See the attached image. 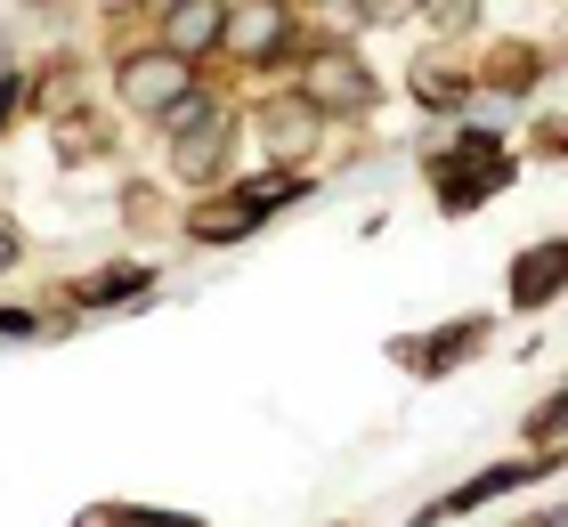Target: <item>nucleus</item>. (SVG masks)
I'll return each mask as SVG.
<instances>
[{
    "label": "nucleus",
    "mask_w": 568,
    "mask_h": 527,
    "mask_svg": "<svg viewBox=\"0 0 568 527\" xmlns=\"http://www.w3.org/2000/svg\"><path fill=\"white\" fill-rule=\"evenodd\" d=\"M179 139H171V163H179V179H212L220 163H227V130H220V114H212V105H179Z\"/></svg>",
    "instance_id": "7ed1b4c3"
},
{
    "label": "nucleus",
    "mask_w": 568,
    "mask_h": 527,
    "mask_svg": "<svg viewBox=\"0 0 568 527\" xmlns=\"http://www.w3.org/2000/svg\"><path fill=\"white\" fill-rule=\"evenodd\" d=\"M9 268H17V235L0 227V276H9Z\"/></svg>",
    "instance_id": "aec40b11"
},
{
    "label": "nucleus",
    "mask_w": 568,
    "mask_h": 527,
    "mask_svg": "<svg viewBox=\"0 0 568 527\" xmlns=\"http://www.w3.org/2000/svg\"><path fill=\"white\" fill-rule=\"evenodd\" d=\"M560 430H568V382H560V398H545L528 414V438H560Z\"/></svg>",
    "instance_id": "2eb2a0df"
},
{
    "label": "nucleus",
    "mask_w": 568,
    "mask_h": 527,
    "mask_svg": "<svg viewBox=\"0 0 568 527\" xmlns=\"http://www.w3.org/2000/svg\"><path fill=\"white\" fill-rule=\"evenodd\" d=\"M560 455H520V463H504V470H479L471 487H455V495H438V504L415 519V527H438V519H463V511H479V504H496V495H511L520 479H545Z\"/></svg>",
    "instance_id": "f03ea898"
},
{
    "label": "nucleus",
    "mask_w": 568,
    "mask_h": 527,
    "mask_svg": "<svg viewBox=\"0 0 568 527\" xmlns=\"http://www.w3.org/2000/svg\"><path fill=\"white\" fill-rule=\"evenodd\" d=\"M528 527H568V511H545V519H528Z\"/></svg>",
    "instance_id": "412c9836"
},
{
    "label": "nucleus",
    "mask_w": 568,
    "mask_h": 527,
    "mask_svg": "<svg viewBox=\"0 0 568 527\" xmlns=\"http://www.w3.org/2000/svg\"><path fill=\"white\" fill-rule=\"evenodd\" d=\"M317 122H325L317 98H268V105H261V139H268L276 163H301L308 139H317Z\"/></svg>",
    "instance_id": "20e7f679"
},
{
    "label": "nucleus",
    "mask_w": 568,
    "mask_h": 527,
    "mask_svg": "<svg viewBox=\"0 0 568 527\" xmlns=\"http://www.w3.org/2000/svg\"><path fill=\"white\" fill-rule=\"evenodd\" d=\"M73 527H203V519H187V511H139V504H98Z\"/></svg>",
    "instance_id": "ddd939ff"
},
{
    "label": "nucleus",
    "mask_w": 568,
    "mask_h": 527,
    "mask_svg": "<svg viewBox=\"0 0 568 527\" xmlns=\"http://www.w3.org/2000/svg\"><path fill=\"white\" fill-rule=\"evenodd\" d=\"M261 220H268V211H261V203H252V195L236 188L227 203H195V220H187V227L203 235V244H236V235H252Z\"/></svg>",
    "instance_id": "0eeeda50"
},
{
    "label": "nucleus",
    "mask_w": 568,
    "mask_h": 527,
    "mask_svg": "<svg viewBox=\"0 0 568 527\" xmlns=\"http://www.w3.org/2000/svg\"><path fill=\"white\" fill-rule=\"evenodd\" d=\"M171 49H179V58L227 49V9H220V0H179V9H171Z\"/></svg>",
    "instance_id": "423d86ee"
},
{
    "label": "nucleus",
    "mask_w": 568,
    "mask_h": 527,
    "mask_svg": "<svg viewBox=\"0 0 568 527\" xmlns=\"http://www.w3.org/2000/svg\"><path fill=\"white\" fill-rule=\"evenodd\" d=\"M276 41H284V9H276V0H252V9H244L236 24H227V49H236L244 65H261Z\"/></svg>",
    "instance_id": "1a4fd4ad"
},
{
    "label": "nucleus",
    "mask_w": 568,
    "mask_h": 527,
    "mask_svg": "<svg viewBox=\"0 0 568 527\" xmlns=\"http://www.w3.org/2000/svg\"><path fill=\"white\" fill-rule=\"evenodd\" d=\"M9 114H17V73H0V130H9Z\"/></svg>",
    "instance_id": "a211bd4d"
},
{
    "label": "nucleus",
    "mask_w": 568,
    "mask_h": 527,
    "mask_svg": "<svg viewBox=\"0 0 568 527\" xmlns=\"http://www.w3.org/2000/svg\"><path fill=\"white\" fill-rule=\"evenodd\" d=\"M122 98H131L139 114H179V105L195 98V65L179 58V49H154V58H131V65H122Z\"/></svg>",
    "instance_id": "f257e3e1"
},
{
    "label": "nucleus",
    "mask_w": 568,
    "mask_h": 527,
    "mask_svg": "<svg viewBox=\"0 0 568 527\" xmlns=\"http://www.w3.org/2000/svg\"><path fill=\"white\" fill-rule=\"evenodd\" d=\"M479 341H487V316H463V325H447V333L430 341V349H406V357H415L423 374L438 382V374H455L463 357H479Z\"/></svg>",
    "instance_id": "9d476101"
},
{
    "label": "nucleus",
    "mask_w": 568,
    "mask_h": 527,
    "mask_svg": "<svg viewBox=\"0 0 568 527\" xmlns=\"http://www.w3.org/2000/svg\"><path fill=\"white\" fill-rule=\"evenodd\" d=\"M244 195L261 203V211H284V203H301V179H293V171H268V179H252Z\"/></svg>",
    "instance_id": "4468645a"
},
{
    "label": "nucleus",
    "mask_w": 568,
    "mask_h": 527,
    "mask_svg": "<svg viewBox=\"0 0 568 527\" xmlns=\"http://www.w3.org/2000/svg\"><path fill=\"white\" fill-rule=\"evenodd\" d=\"M406 82H415V98H423V105H463V98H471V73L447 65V58H423L415 73H406Z\"/></svg>",
    "instance_id": "9b49d317"
},
{
    "label": "nucleus",
    "mask_w": 568,
    "mask_h": 527,
    "mask_svg": "<svg viewBox=\"0 0 568 527\" xmlns=\"http://www.w3.org/2000/svg\"><path fill=\"white\" fill-rule=\"evenodd\" d=\"M560 293H568V235L520 252V268H511V301H520V308H545V301H560Z\"/></svg>",
    "instance_id": "39448f33"
},
{
    "label": "nucleus",
    "mask_w": 568,
    "mask_h": 527,
    "mask_svg": "<svg viewBox=\"0 0 568 527\" xmlns=\"http://www.w3.org/2000/svg\"><path fill=\"white\" fill-rule=\"evenodd\" d=\"M423 9H430L438 24H463V17H471V9H479V0H423Z\"/></svg>",
    "instance_id": "f3484780"
},
{
    "label": "nucleus",
    "mask_w": 568,
    "mask_h": 527,
    "mask_svg": "<svg viewBox=\"0 0 568 527\" xmlns=\"http://www.w3.org/2000/svg\"><path fill=\"white\" fill-rule=\"evenodd\" d=\"M0 333H33V316H24V308H0Z\"/></svg>",
    "instance_id": "6ab92c4d"
},
{
    "label": "nucleus",
    "mask_w": 568,
    "mask_h": 527,
    "mask_svg": "<svg viewBox=\"0 0 568 527\" xmlns=\"http://www.w3.org/2000/svg\"><path fill=\"white\" fill-rule=\"evenodd\" d=\"M317 105H342V114H357V105H374V82L357 73L349 49H333V58H317Z\"/></svg>",
    "instance_id": "6e6552de"
},
{
    "label": "nucleus",
    "mask_w": 568,
    "mask_h": 527,
    "mask_svg": "<svg viewBox=\"0 0 568 527\" xmlns=\"http://www.w3.org/2000/svg\"><path fill=\"white\" fill-rule=\"evenodd\" d=\"M415 9H423V0H366L374 24H398V17H415Z\"/></svg>",
    "instance_id": "dca6fc26"
},
{
    "label": "nucleus",
    "mask_w": 568,
    "mask_h": 527,
    "mask_svg": "<svg viewBox=\"0 0 568 527\" xmlns=\"http://www.w3.org/2000/svg\"><path fill=\"white\" fill-rule=\"evenodd\" d=\"M146 284H154V268H139V260H131V268L82 276V284H73V301H82V308H106V301H131V293H146Z\"/></svg>",
    "instance_id": "f8f14e48"
}]
</instances>
